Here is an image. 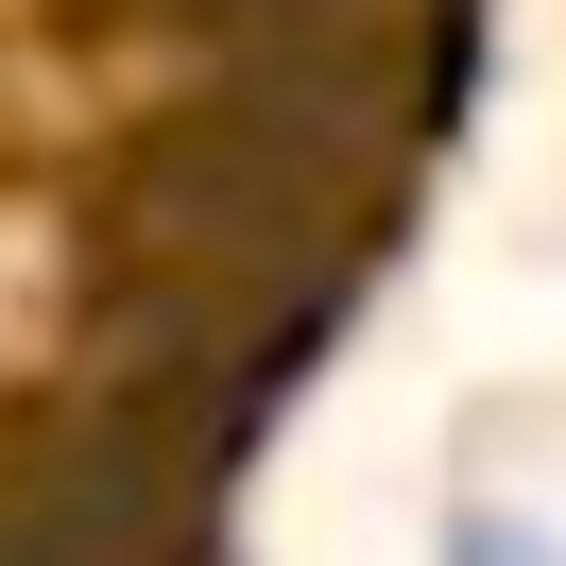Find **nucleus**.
Instances as JSON below:
<instances>
[{
  "mask_svg": "<svg viewBox=\"0 0 566 566\" xmlns=\"http://www.w3.org/2000/svg\"><path fill=\"white\" fill-rule=\"evenodd\" d=\"M447 566H566V549H549L532 515H497V497H481V515H447Z\"/></svg>",
  "mask_w": 566,
  "mask_h": 566,
  "instance_id": "f257e3e1",
  "label": "nucleus"
}]
</instances>
